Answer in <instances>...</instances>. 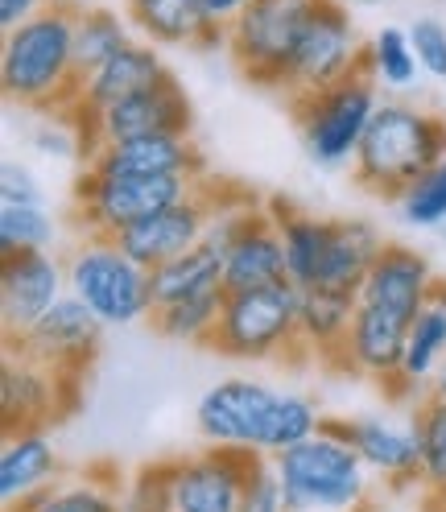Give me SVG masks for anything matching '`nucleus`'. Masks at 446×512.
Masks as SVG:
<instances>
[{"label": "nucleus", "instance_id": "17", "mask_svg": "<svg viewBox=\"0 0 446 512\" xmlns=\"http://www.w3.org/2000/svg\"><path fill=\"white\" fill-rule=\"evenodd\" d=\"M211 211H215V199H211V182L203 178V186L195 190L190 199L157 211V215H145L137 219L133 228H124L120 236H112L124 252L133 256V261L141 269H162L166 261H174V256L190 252L211 228Z\"/></svg>", "mask_w": 446, "mask_h": 512}, {"label": "nucleus", "instance_id": "35", "mask_svg": "<svg viewBox=\"0 0 446 512\" xmlns=\"http://www.w3.org/2000/svg\"><path fill=\"white\" fill-rule=\"evenodd\" d=\"M120 508L124 512H174V496H170V467H141L133 479H124L120 488Z\"/></svg>", "mask_w": 446, "mask_h": 512}, {"label": "nucleus", "instance_id": "22", "mask_svg": "<svg viewBox=\"0 0 446 512\" xmlns=\"http://www.w3.org/2000/svg\"><path fill=\"white\" fill-rule=\"evenodd\" d=\"M339 430L356 446L364 467L385 479V484H418L422 479V438H418L413 418L409 422L347 418V422H339Z\"/></svg>", "mask_w": 446, "mask_h": 512}, {"label": "nucleus", "instance_id": "6", "mask_svg": "<svg viewBox=\"0 0 446 512\" xmlns=\"http://www.w3.org/2000/svg\"><path fill=\"white\" fill-rule=\"evenodd\" d=\"M298 302L294 281L261 285V290H228L211 351L228 360H277L302 351L298 343Z\"/></svg>", "mask_w": 446, "mask_h": 512}, {"label": "nucleus", "instance_id": "24", "mask_svg": "<svg viewBox=\"0 0 446 512\" xmlns=\"http://www.w3.org/2000/svg\"><path fill=\"white\" fill-rule=\"evenodd\" d=\"M129 21L153 46H228V29L207 17L203 0H129Z\"/></svg>", "mask_w": 446, "mask_h": 512}, {"label": "nucleus", "instance_id": "33", "mask_svg": "<svg viewBox=\"0 0 446 512\" xmlns=\"http://www.w3.org/2000/svg\"><path fill=\"white\" fill-rule=\"evenodd\" d=\"M397 211L409 228H438V223H446V157L401 190Z\"/></svg>", "mask_w": 446, "mask_h": 512}, {"label": "nucleus", "instance_id": "7", "mask_svg": "<svg viewBox=\"0 0 446 512\" xmlns=\"http://www.w3.org/2000/svg\"><path fill=\"white\" fill-rule=\"evenodd\" d=\"M67 294L87 302L108 327H133L153 314L149 269L112 236H83L67 256Z\"/></svg>", "mask_w": 446, "mask_h": 512}, {"label": "nucleus", "instance_id": "1", "mask_svg": "<svg viewBox=\"0 0 446 512\" xmlns=\"http://www.w3.org/2000/svg\"><path fill=\"white\" fill-rule=\"evenodd\" d=\"M323 409L302 393H281L265 380L232 376L219 380L199 397L195 426L207 446H236L252 455H285L323 430Z\"/></svg>", "mask_w": 446, "mask_h": 512}, {"label": "nucleus", "instance_id": "25", "mask_svg": "<svg viewBox=\"0 0 446 512\" xmlns=\"http://www.w3.org/2000/svg\"><path fill=\"white\" fill-rule=\"evenodd\" d=\"M356 290H302L298 302V343L306 356H318L343 368L347 335L356 323Z\"/></svg>", "mask_w": 446, "mask_h": 512}, {"label": "nucleus", "instance_id": "16", "mask_svg": "<svg viewBox=\"0 0 446 512\" xmlns=\"http://www.w3.org/2000/svg\"><path fill=\"white\" fill-rule=\"evenodd\" d=\"M290 281L285 273V240L277 215L252 199L223 236V285L228 290H261V285Z\"/></svg>", "mask_w": 446, "mask_h": 512}, {"label": "nucleus", "instance_id": "42", "mask_svg": "<svg viewBox=\"0 0 446 512\" xmlns=\"http://www.w3.org/2000/svg\"><path fill=\"white\" fill-rule=\"evenodd\" d=\"M430 397H442L446 401V360H442V368L434 372V380H430V389H426Z\"/></svg>", "mask_w": 446, "mask_h": 512}, {"label": "nucleus", "instance_id": "37", "mask_svg": "<svg viewBox=\"0 0 446 512\" xmlns=\"http://www.w3.org/2000/svg\"><path fill=\"white\" fill-rule=\"evenodd\" d=\"M409 38H413V50H418L422 71L446 83V25L434 17H418L409 25Z\"/></svg>", "mask_w": 446, "mask_h": 512}, {"label": "nucleus", "instance_id": "11", "mask_svg": "<svg viewBox=\"0 0 446 512\" xmlns=\"http://www.w3.org/2000/svg\"><path fill=\"white\" fill-rule=\"evenodd\" d=\"M364 71V46L356 38L352 13H347L339 0H323L314 9L306 34L298 42V54L290 62V75H285V95L302 100L323 87H335L339 79Z\"/></svg>", "mask_w": 446, "mask_h": 512}, {"label": "nucleus", "instance_id": "43", "mask_svg": "<svg viewBox=\"0 0 446 512\" xmlns=\"http://www.w3.org/2000/svg\"><path fill=\"white\" fill-rule=\"evenodd\" d=\"M352 5H364V9H372V5H385V0H352Z\"/></svg>", "mask_w": 446, "mask_h": 512}, {"label": "nucleus", "instance_id": "28", "mask_svg": "<svg viewBox=\"0 0 446 512\" xmlns=\"http://www.w3.org/2000/svg\"><path fill=\"white\" fill-rule=\"evenodd\" d=\"M120 479L112 471H91L79 479H58L17 512H124L120 508Z\"/></svg>", "mask_w": 446, "mask_h": 512}, {"label": "nucleus", "instance_id": "5", "mask_svg": "<svg viewBox=\"0 0 446 512\" xmlns=\"http://www.w3.org/2000/svg\"><path fill=\"white\" fill-rule=\"evenodd\" d=\"M290 512H364L372 492V471L347 442L339 422H323V430L290 446L273 459Z\"/></svg>", "mask_w": 446, "mask_h": 512}, {"label": "nucleus", "instance_id": "14", "mask_svg": "<svg viewBox=\"0 0 446 512\" xmlns=\"http://www.w3.org/2000/svg\"><path fill=\"white\" fill-rule=\"evenodd\" d=\"M83 137V157L112 141H133V137H153V133H190V100L170 75L166 83L145 87L129 100H120L91 120L75 124Z\"/></svg>", "mask_w": 446, "mask_h": 512}, {"label": "nucleus", "instance_id": "36", "mask_svg": "<svg viewBox=\"0 0 446 512\" xmlns=\"http://www.w3.org/2000/svg\"><path fill=\"white\" fill-rule=\"evenodd\" d=\"M240 512H290V500H285L277 463L269 455L252 459L248 479H244V496H240Z\"/></svg>", "mask_w": 446, "mask_h": 512}, {"label": "nucleus", "instance_id": "21", "mask_svg": "<svg viewBox=\"0 0 446 512\" xmlns=\"http://www.w3.org/2000/svg\"><path fill=\"white\" fill-rule=\"evenodd\" d=\"M83 170L91 174H203V157L190 141V133H153V137H133V141H112L83 157Z\"/></svg>", "mask_w": 446, "mask_h": 512}, {"label": "nucleus", "instance_id": "3", "mask_svg": "<svg viewBox=\"0 0 446 512\" xmlns=\"http://www.w3.org/2000/svg\"><path fill=\"white\" fill-rule=\"evenodd\" d=\"M269 211L285 240V273L298 290H360L364 273L385 248L380 232L364 219H318L285 199H273Z\"/></svg>", "mask_w": 446, "mask_h": 512}, {"label": "nucleus", "instance_id": "4", "mask_svg": "<svg viewBox=\"0 0 446 512\" xmlns=\"http://www.w3.org/2000/svg\"><path fill=\"white\" fill-rule=\"evenodd\" d=\"M446 157V120L409 104H380L352 157L356 182L376 199L397 203L401 190Z\"/></svg>", "mask_w": 446, "mask_h": 512}, {"label": "nucleus", "instance_id": "40", "mask_svg": "<svg viewBox=\"0 0 446 512\" xmlns=\"http://www.w3.org/2000/svg\"><path fill=\"white\" fill-rule=\"evenodd\" d=\"M38 9H42V0H0V25H5V34L17 29L21 21H29Z\"/></svg>", "mask_w": 446, "mask_h": 512}, {"label": "nucleus", "instance_id": "29", "mask_svg": "<svg viewBox=\"0 0 446 512\" xmlns=\"http://www.w3.org/2000/svg\"><path fill=\"white\" fill-rule=\"evenodd\" d=\"M223 302H228V290H211V294H199V298H182V302H170V306H157L149 314V323H153V331L162 335V339L211 347L215 327H219V314H223Z\"/></svg>", "mask_w": 446, "mask_h": 512}, {"label": "nucleus", "instance_id": "13", "mask_svg": "<svg viewBox=\"0 0 446 512\" xmlns=\"http://www.w3.org/2000/svg\"><path fill=\"white\" fill-rule=\"evenodd\" d=\"M104 327L108 323L87 302H79L75 294H62L25 335L5 339V343L29 351V356L42 360V364H50L58 376L83 380L91 360H95V351L104 343Z\"/></svg>", "mask_w": 446, "mask_h": 512}, {"label": "nucleus", "instance_id": "27", "mask_svg": "<svg viewBox=\"0 0 446 512\" xmlns=\"http://www.w3.org/2000/svg\"><path fill=\"white\" fill-rule=\"evenodd\" d=\"M149 290H153V310L182 302V298L211 294V290H228V285H223V244L203 236L190 252L174 256L162 269H153Z\"/></svg>", "mask_w": 446, "mask_h": 512}, {"label": "nucleus", "instance_id": "2", "mask_svg": "<svg viewBox=\"0 0 446 512\" xmlns=\"http://www.w3.org/2000/svg\"><path fill=\"white\" fill-rule=\"evenodd\" d=\"M75 17L79 9L67 0L42 5L29 21L5 34V50H0V87L13 104L38 108V112H58L67 116L75 95H79V75H75Z\"/></svg>", "mask_w": 446, "mask_h": 512}, {"label": "nucleus", "instance_id": "26", "mask_svg": "<svg viewBox=\"0 0 446 512\" xmlns=\"http://www.w3.org/2000/svg\"><path fill=\"white\" fill-rule=\"evenodd\" d=\"M446 360V281L434 285L430 302L422 306V314L413 318L409 327V343H405V360H401V376L393 384V393H418L430 389L434 372Z\"/></svg>", "mask_w": 446, "mask_h": 512}, {"label": "nucleus", "instance_id": "19", "mask_svg": "<svg viewBox=\"0 0 446 512\" xmlns=\"http://www.w3.org/2000/svg\"><path fill=\"white\" fill-rule=\"evenodd\" d=\"M166 79H170V67L162 62V54L153 50V42H129L116 58H108L91 79H83L75 104L67 112V120L71 124H83L95 112H104V108L129 100V95H137L145 87L166 83Z\"/></svg>", "mask_w": 446, "mask_h": 512}, {"label": "nucleus", "instance_id": "15", "mask_svg": "<svg viewBox=\"0 0 446 512\" xmlns=\"http://www.w3.org/2000/svg\"><path fill=\"white\" fill-rule=\"evenodd\" d=\"M252 459L257 455L236 446H207L199 455L166 463L174 512H240Z\"/></svg>", "mask_w": 446, "mask_h": 512}, {"label": "nucleus", "instance_id": "39", "mask_svg": "<svg viewBox=\"0 0 446 512\" xmlns=\"http://www.w3.org/2000/svg\"><path fill=\"white\" fill-rule=\"evenodd\" d=\"M34 149L46 153V157H75V153H83V137H71L67 128L46 124L34 133Z\"/></svg>", "mask_w": 446, "mask_h": 512}, {"label": "nucleus", "instance_id": "12", "mask_svg": "<svg viewBox=\"0 0 446 512\" xmlns=\"http://www.w3.org/2000/svg\"><path fill=\"white\" fill-rule=\"evenodd\" d=\"M79 384L83 380L58 376L50 364L34 360L21 347H5V364H0V422H5V434L50 430L62 413L75 409Z\"/></svg>", "mask_w": 446, "mask_h": 512}, {"label": "nucleus", "instance_id": "8", "mask_svg": "<svg viewBox=\"0 0 446 512\" xmlns=\"http://www.w3.org/2000/svg\"><path fill=\"white\" fill-rule=\"evenodd\" d=\"M203 178L190 174H91L83 170L75 182V219L87 236H120L137 219L157 215L182 199H190Z\"/></svg>", "mask_w": 446, "mask_h": 512}, {"label": "nucleus", "instance_id": "41", "mask_svg": "<svg viewBox=\"0 0 446 512\" xmlns=\"http://www.w3.org/2000/svg\"><path fill=\"white\" fill-rule=\"evenodd\" d=\"M252 5V0H203V9H207V17L215 21V25H223V29H228L244 9Z\"/></svg>", "mask_w": 446, "mask_h": 512}, {"label": "nucleus", "instance_id": "32", "mask_svg": "<svg viewBox=\"0 0 446 512\" xmlns=\"http://www.w3.org/2000/svg\"><path fill=\"white\" fill-rule=\"evenodd\" d=\"M413 426L422 438V479L430 492H446V401L442 397H422L413 409Z\"/></svg>", "mask_w": 446, "mask_h": 512}, {"label": "nucleus", "instance_id": "23", "mask_svg": "<svg viewBox=\"0 0 446 512\" xmlns=\"http://www.w3.org/2000/svg\"><path fill=\"white\" fill-rule=\"evenodd\" d=\"M58 484V446L46 430H17L5 434L0 446V504L17 512L25 500H34Z\"/></svg>", "mask_w": 446, "mask_h": 512}, {"label": "nucleus", "instance_id": "10", "mask_svg": "<svg viewBox=\"0 0 446 512\" xmlns=\"http://www.w3.org/2000/svg\"><path fill=\"white\" fill-rule=\"evenodd\" d=\"M376 108H380L376 79L368 71H356V75L339 79L335 87H323V91L294 100V116H298V128H302L306 153L318 166L352 162Z\"/></svg>", "mask_w": 446, "mask_h": 512}, {"label": "nucleus", "instance_id": "9", "mask_svg": "<svg viewBox=\"0 0 446 512\" xmlns=\"http://www.w3.org/2000/svg\"><path fill=\"white\" fill-rule=\"evenodd\" d=\"M323 0H252L228 25V54L261 87H285L290 62Z\"/></svg>", "mask_w": 446, "mask_h": 512}, {"label": "nucleus", "instance_id": "30", "mask_svg": "<svg viewBox=\"0 0 446 512\" xmlns=\"http://www.w3.org/2000/svg\"><path fill=\"white\" fill-rule=\"evenodd\" d=\"M129 42H133L129 25H124L112 9H79V17H75V75H79V87H83V79H91Z\"/></svg>", "mask_w": 446, "mask_h": 512}, {"label": "nucleus", "instance_id": "31", "mask_svg": "<svg viewBox=\"0 0 446 512\" xmlns=\"http://www.w3.org/2000/svg\"><path fill=\"white\" fill-rule=\"evenodd\" d=\"M418 50H413V38L409 29H397V25H385L376 29V38L364 46V71L376 79V87L385 83L393 91H405L418 79Z\"/></svg>", "mask_w": 446, "mask_h": 512}, {"label": "nucleus", "instance_id": "20", "mask_svg": "<svg viewBox=\"0 0 446 512\" xmlns=\"http://www.w3.org/2000/svg\"><path fill=\"white\" fill-rule=\"evenodd\" d=\"M434 285H438V277H434L426 256H418L405 244H385L380 256L372 261V269L364 273L356 298L372 302L380 310H393V314H401L413 323V318L422 314V306L430 302Z\"/></svg>", "mask_w": 446, "mask_h": 512}, {"label": "nucleus", "instance_id": "38", "mask_svg": "<svg viewBox=\"0 0 446 512\" xmlns=\"http://www.w3.org/2000/svg\"><path fill=\"white\" fill-rule=\"evenodd\" d=\"M0 203L5 207H46V190L29 166L5 162L0 166Z\"/></svg>", "mask_w": 446, "mask_h": 512}, {"label": "nucleus", "instance_id": "18", "mask_svg": "<svg viewBox=\"0 0 446 512\" xmlns=\"http://www.w3.org/2000/svg\"><path fill=\"white\" fill-rule=\"evenodd\" d=\"M62 294H67V261H58L50 248L0 256V318L9 339L25 335Z\"/></svg>", "mask_w": 446, "mask_h": 512}, {"label": "nucleus", "instance_id": "34", "mask_svg": "<svg viewBox=\"0 0 446 512\" xmlns=\"http://www.w3.org/2000/svg\"><path fill=\"white\" fill-rule=\"evenodd\" d=\"M58 236L50 207H5L0 203V256L9 252H38Z\"/></svg>", "mask_w": 446, "mask_h": 512}]
</instances>
